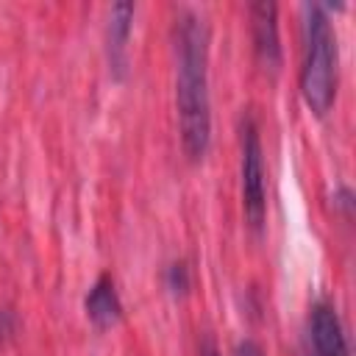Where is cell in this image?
<instances>
[{
    "mask_svg": "<svg viewBox=\"0 0 356 356\" xmlns=\"http://www.w3.org/2000/svg\"><path fill=\"white\" fill-rule=\"evenodd\" d=\"M339 50L337 31L328 19V6H303V67H300V95L306 106L325 117L337 97L339 81Z\"/></svg>",
    "mask_w": 356,
    "mask_h": 356,
    "instance_id": "cell-2",
    "label": "cell"
},
{
    "mask_svg": "<svg viewBox=\"0 0 356 356\" xmlns=\"http://www.w3.org/2000/svg\"><path fill=\"white\" fill-rule=\"evenodd\" d=\"M239 184H242V211L253 231L264 228L267 217V186H264V156L259 125L250 111L239 117Z\"/></svg>",
    "mask_w": 356,
    "mask_h": 356,
    "instance_id": "cell-3",
    "label": "cell"
},
{
    "mask_svg": "<svg viewBox=\"0 0 356 356\" xmlns=\"http://www.w3.org/2000/svg\"><path fill=\"white\" fill-rule=\"evenodd\" d=\"M175 106L181 145L189 161H200L211 142L209 103V25L200 11H181L175 19Z\"/></svg>",
    "mask_w": 356,
    "mask_h": 356,
    "instance_id": "cell-1",
    "label": "cell"
},
{
    "mask_svg": "<svg viewBox=\"0 0 356 356\" xmlns=\"http://www.w3.org/2000/svg\"><path fill=\"white\" fill-rule=\"evenodd\" d=\"M134 3H114L108 11V64L117 78H122L128 67V36L134 28Z\"/></svg>",
    "mask_w": 356,
    "mask_h": 356,
    "instance_id": "cell-7",
    "label": "cell"
},
{
    "mask_svg": "<svg viewBox=\"0 0 356 356\" xmlns=\"http://www.w3.org/2000/svg\"><path fill=\"white\" fill-rule=\"evenodd\" d=\"M309 356H350L345 328L328 300H314L309 312Z\"/></svg>",
    "mask_w": 356,
    "mask_h": 356,
    "instance_id": "cell-5",
    "label": "cell"
},
{
    "mask_svg": "<svg viewBox=\"0 0 356 356\" xmlns=\"http://www.w3.org/2000/svg\"><path fill=\"white\" fill-rule=\"evenodd\" d=\"M250 39L256 61L264 72L275 75L281 70L284 53H281V36H278V6L275 3H250Z\"/></svg>",
    "mask_w": 356,
    "mask_h": 356,
    "instance_id": "cell-4",
    "label": "cell"
},
{
    "mask_svg": "<svg viewBox=\"0 0 356 356\" xmlns=\"http://www.w3.org/2000/svg\"><path fill=\"white\" fill-rule=\"evenodd\" d=\"M197 353H200V356H222V353H220V348H217V342H214L211 337H203V342H200Z\"/></svg>",
    "mask_w": 356,
    "mask_h": 356,
    "instance_id": "cell-10",
    "label": "cell"
},
{
    "mask_svg": "<svg viewBox=\"0 0 356 356\" xmlns=\"http://www.w3.org/2000/svg\"><path fill=\"white\" fill-rule=\"evenodd\" d=\"M83 309H86L89 323L95 328H100V331L114 328L122 320V300H120L114 278L108 273L97 275V281L89 286V292L83 298Z\"/></svg>",
    "mask_w": 356,
    "mask_h": 356,
    "instance_id": "cell-6",
    "label": "cell"
},
{
    "mask_svg": "<svg viewBox=\"0 0 356 356\" xmlns=\"http://www.w3.org/2000/svg\"><path fill=\"white\" fill-rule=\"evenodd\" d=\"M236 356H267V353H264V348H261L259 342H253V339H242V342L236 345Z\"/></svg>",
    "mask_w": 356,
    "mask_h": 356,
    "instance_id": "cell-9",
    "label": "cell"
},
{
    "mask_svg": "<svg viewBox=\"0 0 356 356\" xmlns=\"http://www.w3.org/2000/svg\"><path fill=\"white\" fill-rule=\"evenodd\" d=\"M164 284H167V289L172 295H184L189 289V270H186V264L184 261H172L167 267V273H164Z\"/></svg>",
    "mask_w": 356,
    "mask_h": 356,
    "instance_id": "cell-8",
    "label": "cell"
}]
</instances>
